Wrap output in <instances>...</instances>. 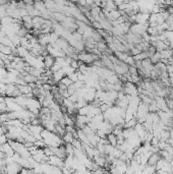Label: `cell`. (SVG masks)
Listing matches in <instances>:
<instances>
[{
    "label": "cell",
    "instance_id": "obj_1",
    "mask_svg": "<svg viewBox=\"0 0 173 174\" xmlns=\"http://www.w3.org/2000/svg\"><path fill=\"white\" fill-rule=\"evenodd\" d=\"M54 63H55V57H53L50 54H47L46 56H44V65L46 67V69H50L53 66Z\"/></svg>",
    "mask_w": 173,
    "mask_h": 174
}]
</instances>
